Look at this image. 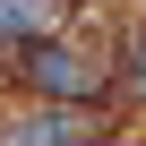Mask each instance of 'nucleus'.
<instances>
[{"label":"nucleus","mask_w":146,"mask_h":146,"mask_svg":"<svg viewBox=\"0 0 146 146\" xmlns=\"http://www.w3.org/2000/svg\"><path fill=\"white\" fill-rule=\"evenodd\" d=\"M26 69H35L43 95H69V103H95V95H103V69H95L86 52H69V43H35Z\"/></svg>","instance_id":"nucleus-1"},{"label":"nucleus","mask_w":146,"mask_h":146,"mask_svg":"<svg viewBox=\"0 0 146 146\" xmlns=\"http://www.w3.org/2000/svg\"><path fill=\"white\" fill-rule=\"evenodd\" d=\"M86 137H95V120H86V112H52V103L0 129V146H86Z\"/></svg>","instance_id":"nucleus-2"},{"label":"nucleus","mask_w":146,"mask_h":146,"mask_svg":"<svg viewBox=\"0 0 146 146\" xmlns=\"http://www.w3.org/2000/svg\"><path fill=\"white\" fill-rule=\"evenodd\" d=\"M52 26V0H0V43H35Z\"/></svg>","instance_id":"nucleus-3"}]
</instances>
